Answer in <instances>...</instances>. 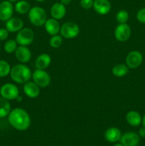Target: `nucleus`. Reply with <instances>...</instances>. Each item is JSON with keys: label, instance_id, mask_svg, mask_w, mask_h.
I'll list each match as a JSON object with an SVG mask.
<instances>
[{"label": "nucleus", "instance_id": "nucleus-1", "mask_svg": "<svg viewBox=\"0 0 145 146\" xmlns=\"http://www.w3.org/2000/svg\"><path fill=\"white\" fill-rule=\"evenodd\" d=\"M10 125L17 131H24L31 125V120L29 114L23 108H16L11 110L8 115Z\"/></svg>", "mask_w": 145, "mask_h": 146}, {"label": "nucleus", "instance_id": "nucleus-2", "mask_svg": "<svg viewBox=\"0 0 145 146\" xmlns=\"http://www.w3.org/2000/svg\"><path fill=\"white\" fill-rule=\"evenodd\" d=\"M10 76L14 82L24 84L32 78L31 69L25 64H16L11 68Z\"/></svg>", "mask_w": 145, "mask_h": 146}, {"label": "nucleus", "instance_id": "nucleus-3", "mask_svg": "<svg viewBox=\"0 0 145 146\" xmlns=\"http://www.w3.org/2000/svg\"><path fill=\"white\" fill-rule=\"evenodd\" d=\"M28 19L35 27H42L47 20L46 11L41 7H34L28 11Z\"/></svg>", "mask_w": 145, "mask_h": 146}, {"label": "nucleus", "instance_id": "nucleus-4", "mask_svg": "<svg viewBox=\"0 0 145 146\" xmlns=\"http://www.w3.org/2000/svg\"><path fill=\"white\" fill-rule=\"evenodd\" d=\"M80 33V27L76 23L68 21L61 27L60 34L61 36L67 39L74 38L78 36Z\"/></svg>", "mask_w": 145, "mask_h": 146}, {"label": "nucleus", "instance_id": "nucleus-5", "mask_svg": "<svg viewBox=\"0 0 145 146\" xmlns=\"http://www.w3.org/2000/svg\"><path fill=\"white\" fill-rule=\"evenodd\" d=\"M34 40V32L29 28H23L18 31L16 36V41L20 46H26L32 44Z\"/></svg>", "mask_w": 145, "mask_h": 146}, {"label": "nucleus", "instance_id": "nucleus-6", "mask_svg": "<svg viewBox=\"0 0 145 146\" xmlns=\"http://www.w3.org/2000/svg\"><path fill=\"white\" fill-rule=\"evenodd\" d=\"M33 81L40 88H45L51 83V76L49 74L43 69H36L32 73Z\"/></svg>", "mask_w": 145, "mask_h": 146}, {"label": "nucleus", "instance_id": "nucleus-7", "mask_svg": "<svg viewBox=\"0 0 145 146\" xmlns=\"http://www.w3.org/2000/svg\"><path fill=\"white\" fill-rule=\"evenodd\" d=\"M0 94L1 97L6 98L8 101L9 100H16L19 96L18 88L15 84L7 83L4 84L0 88Z\"/></svg>", "mask_w": 145, "mask_h": 146}, {"label": "nucleus", "instance_id": "nucleus-8", "mask_svg": "<svg viewBox=\"0 0 145 146\" xmlns=\"http://www.w3.org/2000/svg\"><path fill=\"white\" fill-rule=\"evenodd\" d=\"M131 28L127 23L119 24L115 29V37L117 41L124 42L130 38Z\"/></svg>", "mask_w": 145, "mask_h": 146}, {"label": "nucleus", "instance_id": "nucleus-9", "mask_svg": "<svg viewBox=\"0 0 145 146\" xmlns=\"http://www.w3.org/2000/svg\"><path fill=\"white\" fill-rule=\"evenodd\" d=\"M143 56L139 51H132L127 54L126 57V65L129 68L135 69L142 64Z\"/></svg>", "mask_w": 145, "mask_h": 146}, {"label": "nucleus", "instance_id": "nucleus-10", "mask_svg": "<svg viewBox=\"0 0 145 146\" xmlns=\"http://www.w3.org/2000/svg\"><path fill=\"white\" fill-rule=\"evenodd\" d=\"M14 7L10 1H3L0 3V20L7 21L12 17Z\"/></svg>", "mask_w": 145, "mask_h": 146}, {"label": "nucleus", "instance_id": "nucleus-11", "mask_svg": "<svg viewBox=\"0 0 145 146\" xmlns=\"http://www.w3.org/2000/svg\"><path fill=\"white\" fill-rule=\"evenodd\" d=\"M31 51L26 46H18L15 51V56L21 64L28 63L31 60Z\"/></svg>", "mask_w": 145, "mask_h": 146}, {"label": "nucleus", "instance_id": "nucleus-12", "mask_svg": "<svg viewBox=\"0 0 145 146\" xmlns=\"http://www.w3.org/2000/svg\"><path fill=\"white\" fill-rule=\"evenodd\" d=\"M139 135L134 132H127L122 135L120 143L125 146H137L139 143Z\"/></svg>", "mask_w": 145, "mask_h": 146}, {"label": "nucleus", "instance_id": "nucleus-13", "mask_svg": "<svg viewBox=\"0 0 145 146\" xmlns=\"http://www.w3.org/2000/svg\"><path fill=\"white\" fill-rule=\"evenodd\" d=\"M92 7L98 14L105 15L110 11L112 6L109 0H94Z\"/></svg>", "mask_w": 145, "mask_h": 146}, {"label": "nucleus", "instance_id": "nucleus-14", "mask_svg": "<svg viewBox=\"0 0 145 146\" xmlns=\"http://www.w3.org/2000/svg\"><path fill=\"white\" fill-rule=\"evenodd\" d=\"M24 92L26 96L36 98L40 94V87L34 81H28L24 85Z\"/></svg>", "mask_w": 145, "mask_h": 146}, {"label": "nucleus", "instance_id": "nucleus-15", "mask_svg": "<svg viewBox=\"0 0 145 146\" xmlns=\"http://www.w3.org/2000/svg\"><path fill=\"white\" fill-rule=\"evenodd\" d=\"M24 27V21L18 17H11L6 22V29L9 32H18Z\"/></svg>", "mask_w": 145, "mask_h": 146}, {"label": "nucleus", "instance_id": "nucleus-16", "mask_svg": "<svg viewBox=\"0 0 145 146\" xmlns=\"http://www.w3.org/2000/svg\"><path fill=\"white\" fill-rule=\"evenodd\" d=\"M44 27L49 35L53 36L56 35L58 33H60L61 30V25L57 19L53 18L47 19L46 21L44 24Z\"/></svg>", "mask_w": 145, "mask_h": 146}, {"label": "nucleus", "instance_id": "nucleus-17", "mask_svg": "<svg viewBox=\"0 0 145 146\" xmlns=\"http://www.w3.org/2000/svg\"><path fill=\"white\" fill-rule=\"evenodd\" d=\"M65 14H66V8H65V6L63 5L62 3H55L51 7V15L52 18L60 20L63 18Z\"/></svg>", "mask_w": 145, "mask_h": 146}, {"label": "nucleus", "instance_id": "nucleus-18", "mask_svg": "<svg viewBox=\"0 0 145 146\" xmlns=\"http://www.w3.org/2000/svg\"><path fill=\"white\" fill-rule=\"evenodd\" d=\"M122 133L120 130L115 127L109 128L105 131V138L109 143H116L120 140Z\"/></svg>", "mask_w": 145, "mask_h": 146}, {"label": "nucleus", "instance_id": "nucleus-19", "mask_svg": "<svg viewBox=\"0 0 145 146\" xmlns=\"http://www.w3.org/2000/svg\"><path fill=\"white\" fill-rule=\"evenodd\" d=\"M51 63V58L49 54H41L36 58L35 61V66L37 69L45 70L48 68Z\"/></svg>", "mask_w": 145, "mask_h": 146}, {"label": "nucleus", "instance_id": "nucleus-20", "mask_svg": "<svg viewBox=\"0 0 145 146\" xmlns=\"http://www.w3.org/2000/svg\"><path fill=\"white\" fill-rule=\"evenodd\" d=\"M142 117L139 112L136 111H130L127 113L126 121L129 125L133 127H137L142 123Z\"/></svg>", "mask_w": 145, "mask_h": 146}, {"label": "nucleus", "instance_id": "nucleus-21", "mask_svg": "<svg viewBox=\"0 0 145 146\" xmlns=\"http://www.w3.org/2000/svg\"><path fill=\"white\" fill-rule=\"evenodd\" d=\"M11 111V104L8 100L0 97V118L9 115Z\"/></svg>", "mask_w": 145, "mask_h": 146}, {"label": "nucleus", "instance_id": "nucleus-22", "mask_svg": "<svg viewBox=\"0 0 145 146\" xmlns=\"http://www.w3.org/2000/svg\"><path fill=\"white\" fill-rule=\"evenodd\" d=\"M16 11L18 14H25L28 13V11L31 9V5L28 1L25 0H19L17 1L14 7Z\"/></svg>", "mask_w": 145, "mask_h": 146}, {"label": "nucleus", "instance_id": "nucleus-23", "mask_svg": "<svg viewBox=\"0 0 145 146\" xmlns=\"http://www.w3.org/2000/svg\"><path fill=\"white\" fill-rule=\"evenodd\" d=\"M129 72V68L126 64H119L112 68V73L115 76L122 77L126 76Z\"/></svg>", "mask_w": 145, "mask_h": 146}, {"label": "nucleus", "instance_id": "nucleus-24", "mask_svg": "<svg viewBox=\"0 0 145 146\" xmlns=\"http://www.w3.org/2000/svg\"><path fill=\"white\" fill-rule=\"evenodd\" d=\"M11 66L7 61L0 60V77H5L10 74Z\"/></svg>", "mask_w": 145, "mask_h": 146}, {"label": "nucleus", "instance_id": "nucleus-25", "mask_svg": "<svg viewBox=\"0 0 145 146\" xmlns=\"http://www.w3.org/2000/svg\"><path fill=\"white\" fill-rule=\"evenodd\" d=\"M17 42L16 39H10L8 40L4 44V51L8 54H11L13 52H15L17 46Z\"/></svg>", "mask_w": 145, "mask_h": 146}, {"label": "nucleus", "instance_id": "nucleus-26", "mask_svg": "<svg viewBox=\"0 0 145 146\" xmlns=\"http://www.w3.org/2000/svg\"><path fill=\"white\" fill-rule=\"evenodd\" d=\"M129 19V13L126 10L122 9L116 14V20L119 24H125Z\"/></svg>", "mask_w": 145, "mask_h": 146}, {"label": "nucleus", "instance_id": "nucleus-27", "mask_svg": "<svg viewBox=\"0 0 145 146\" xmlns=\"http://www.w3.org/2000/svg\"><path fill=\"white\" fill-rule=\"evenodd\" d=\"M63 43V37L61 36V35H53L51 36V38H50L49 41V44L51 47L53 48H59L61 45H62Z\"/></svg>", "mask_w": 145, "mask_h": 146}, {"label": "nucleus", "instance_id": "nucleus-28", "mask_svg": "<svg viewBox=\"0 0 145 146\" xmlns=\"http://www.w3.org/2000/svg\"><path fill=\"white\" fill-rule=\"evenodd\" d=\"M136 19L142 24H145V7L140 9L136 13Z\"/></svg>", "mask_w": 145, "mask_h": 146}, {"label": "nucleus", "instance_id": "nucleus-29", "mask_svg": "<svg viewBox=\"0 0 145 146\" xmlns=\"http://www.w3.org/2000/svg\"><path fill=\"white\" fill-rule=\"evenodd\" d=\"M94 0H80V6L84 9H90L93 5Z\"/></svg>", "mask_w": 145, "mask_h": 146}, {"label": "nucleus", "instance_id": "nucleus-30", "mask_svg": "<svg viewBox=\"0 0 145 146\" xmlns=\"http://www.w3.org/2000/svg\"><path fill=\"white\" fill-rule=\"evenodd\" d=\"M9 31L4 28L0 29V41H4L6 40L9 37Z\"/></svg>", "mask_w": 145, "mask_h": 146}, {"label": "nucleus", "instance_id": "nucleus-31", "mask_svg": "<svg viewBox=\"0 0 145 146\" xmlns=\"http://www.w3.org/2000/svg\"><path fill=\"white\" fill-rule=\"evenodd\" d=\"M139 135L141 138H145V127L143 126L139 131Z\"/></svg>", "mask_w": 145, "mask_h": 146}, {"label": "nucleus", "instance_id": "nucleus-32", "mask_svg": "<svg viewBox=\"0 0 145 146\" xmlns=\"http://www.w3.org/2000/svg\"><path fill=\"white\" fill-rule=\"evenodd\" d=\"M71 1H72V0H61V3H62V4L65 6H68L71 4Z\"/></svg>", "mask_w": 145, "mask_h": 146}, {"label": "nucleus", "instance_id": "nucleus-33", "mask_svg": "<svg viewBox=\"0 0 145 146\" xmlns=\"http://www.w3.org/2000/svg\"><path fill=\"white\" fill-rule=\"evenodd\" d=\"M142 123L143 126L145 127V115L142 117Z\"/></svg>", "mask_w": 145, "mask_h": 146}, {"label": "nucleus", "instance_id": "nucleus-34", "mask_svg": "<svg viewBox=\"0 0 145 146\" xmlns=\"http://www.w3.org/2000/svg\"><path fill=\"white\" fill-rule=\"evenodd\" d=\"M16 100L17 101H18V102H20V101H21V100H22V97H21V96H18Z\"/></svg>", "mask_w": 145, "mask_h": 146}, {"label": "nucleus", "instance_id": "nucleus-35", "mask_svg": "<svg viewBox=\"0 0 145 146\" xmlns=\"http://www.w3.org/2000/svg\"><path fill=\"white\" fill-rule=\"evenodd\" d=\"M114 146H125V145H122V144L120 143H117V144H115V145H114Z\"/></svg>", "mask_w": 145, "mask_h": 146}, {"label": "nucleus", "instance_id": "nucleus-36", "mask_svg": "<svg viewBox=\"0 0 145 146\" xmlns=\"http://www.w3.org/2000/svg\"><path fill=\"white\" fill-rule=\"evenodd\" d=\"M7 1H10V2H16V1H18V0H7Z\"/></svg>", "mask_w": 145, "mask_h": 146}, {"label": "nucleus", "instance_id": "nucleus-37", "mask_svg": "<svg viewBox=\"0 0 145 146\" xmlns=\"http://www.w3.org/2000/svg\"><path fill=\"white\" fill-rule=\"evenodd\" d=\"M36 1H38V2H43V1H45V0H36Z\"/></svg>", "mask_w": 145, "mask_h": 146}, {"label": "nucleus", "instance_id": "nucleus-38", "mask_svg": "<svg viewBox=\"0 0 145 146\" xmlns=\"http://www.w3.org/2000/svg\"><path fill=\"white\" fill-rule=\"evenodd\" d=\"M0 129H1V123H0Z\"/></svg>", "mask_w": 145, "mask_h": 146}]
</instances>
